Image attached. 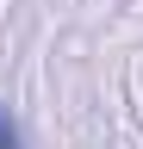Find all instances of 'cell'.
Listing matches in <instances>:
<instances>
[{
    "instance_id": "cell-1",
    "label": "cell",
    "mask_w": 143,
    "mask_h": 149,
    "mask_svg": "<svg viewBox=\"0 0 143 149\" xmlns=\"http://www.w3.org/2000/svg\"><path fill=\"white\" fill-rule=\"evenodd\" d=\"M0 149H25V143H19V124H13L6 106H0Z\"/></svg>"
}]
</instances>
